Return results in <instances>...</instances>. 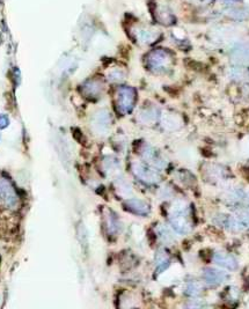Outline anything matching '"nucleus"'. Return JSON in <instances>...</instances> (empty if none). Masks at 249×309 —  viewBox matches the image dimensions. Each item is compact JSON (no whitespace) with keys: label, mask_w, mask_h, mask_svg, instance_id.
<instances>
[{"label":"nucleus","mask_w":249,"mask_h":309,"mask_svg":"<svg viewBox=\"0 0 249 309\" xmlns=\"http://www.w3.org/2000/svg\"><path fill=\"white\" fill-rule=\"evenodd\" d=\"M232 58L238 63H247L249 62V43H243V44L236 45L232 50Z\"/></svg>","instance_id":"13"},{"label":"nucleus","mask_w":249,"mask_h":309,"mask_svg":"<svg viewBox=\"0 0 249 309\" xmlns=\"http://www.w3.org/2000/svg\"><path fill=\"white\" fill-rule=\"evenodd\" d=\"M172 54L166 49H156L145 57V65L152 72H165L172 66Z\"/></svg>","instance_id":"2"},{"label":"nucleus","mask_w":249,"mask_h":309,"mask_svg":"<svg viewBox=\"0 0 249 309\" xmlns=\"http://www.w3.org/2000/svg\"><path fill=\"white\" fill-rule=\"evenodd\" d=\"M19 196L6 178L0 177V208L14 210L19 206Z\"/></svg>","instance_id":"3"},{"label":"nucleus","mask_w":249,"mask_h":309,"mask_svg":"<svg viewBox=\"0 0 249 309\" xmlns=\"http://www.w3.org/2000/svg\"><path fill=\"white\" fill-rule=\"evenodd\" d=\"M213 262L228 270H234L236 268V261L226 252H216L213 256Z\"/></svg>","instance_id":"12"},{"label":"nucleus","mask_w":249,"mask_h":309,"mask_svg":"<svg viewBox=\"0 0 249 309\" xmlns=\"http://www.w3.org/2000/svg\"><path fill=\"white\" fill-rule=\"evenodd\" d=\"M169 221H171L172 227L175 229L180 234H188L191 231V221L189 217V210L185 203L181 200H177L174 208L172 209V213L169 215Z\"/></svg>","instance_id":"1"},{"label":"nucleus","mask_w":249,"mask_h":309,"mask_svg":"<svg viewBox=\"0 0 249 309\" xmlns=\"http://www.w3.org/2000/svg\"><path fill=\"white\" fill-rule=\"evenodd\" d=\"M116 108L122 115L132 112L136 103V90L131 87H121L116 93Z\"/></svg>","instance_id":"4"},{"label":"nucleus","mask_w":249,"mask_h":309,"mask_svg":"<svg viewBox=\"0 0 249 309\" xmlns=\"http://www.w3.org/2000/svg\"><path fill=\"white\" fill-rule=\"evenodd\" d=\"M106 227L109 234H116L118 232L120 223H118V219L113 212H109L108 215L106 216Z\"/></svg>","instance_id":"17"},{"label":"nucleus","mask_w":249,"mask_h":309,"mask_svg":"<svg viewBox=\"0 0 249 309\" xmlns=\"http://www.w3.org/2000/svg\"><path fill=\"white\" fill-rule=\"evenodd\" d=\"M157 234L160 237L161 242L164 243H173L175 241V237L172 234L171 229L166 227L164 225H160L159 227L157 228Z\"/></svg>","instance_id":"18"},{"label":"nucleus","mask_w":249,"mask_h":309,"mask_svg":"<svg viewBox=\"0 0 249 309\" xmlns=\"http://www.w3.org/2000/svg\"><path fill=\"white\" fill-rule=\"evenodd\" d=\"M203 278L209 285H218L226 279V275L215 269H208L203 273Z\"/></svg>","instance_id":"14"},{"label":"nucleus","mask_w":249,"mask_h":309,"mask_svg":"<svg viewBox=\"0 0 249 309\" xmlns=\"http://www.w3.org/2000/svg\"><path fill=\"white\" fill-rule=\"evenodd\" d=\"M169 263H171V261H169V257L167 253L165 251L160 250L157 252L156 255V267H157V271L158 272H163L165 271L166 269L169 267Z\"/></svg>","instance_id":"16"},{"label":"nucleus","mask_w":249,"mask_h":309,"mask_svg":"<svg viewBox=\"0 0 249 309\" xmlns=\"http://www.w3.org/2000/svg\"><path fill=\"white\" fill-rule=\"evenodd\" d=\"M201 291H202V286L198 283H189L188 284L187 293L189 295H191V296L198 295Z\"/></svg>","instance_id":"20"},{"label":"nucleus","mask_w":249,"mask_h":309,"mask_svg":"<svg viewBox=\"0 0 249 309\" xmlns=\"http://www.w3.org/2000/svg\"><path fill=\"white\" fill-rule=\"evenodd\" d=\"M124 78H125V74L123 71L120 69H114L110 71L108 74V79L113 82H121L124 80Z\"/></svg>","instance_id":"19"},{"label":"nucleus","mask_w":249,"mask_h":309,"mask_svg":"<svg viewBox=\"0 0 249 309\" xmlns=\"http://www.w3.org/2000/svg\"><path fill=\"white\" fill-rule=\"evenodd\" d=\"M7 125H9V118L5 115H0V129L6 128Z\"/></svg>","instance_id":"22"},{"label":"nucleus","mask_w":249,"mask_h":309,"mask_svg":"<svg viewBox=\"0 0 249 309\" xmlns=\"http://www.w3.org/2000/svg\"><path fill=\"white\" fill-rule=\"evenodd\" d=\"M154 17H156L158 22L165 26L172 25L175 21L174 11L167 4H159V5H157L156 9H154Z\"/></svg>","instance_id":"6"},{"label":"nucleus","mask_w":249,"mask_h":309,"mask_svg":"<svg viewBox=\"0 0 249 309\" xmlns=\"http://www.w3.org/2000/svg\"><path fill=\"white\" fill-rule=\"evenodd\" d=\"M192 2H195L197 4H201V5H204V4H209L211 2V0H192Z\"/></svg>","instance_id":"23"},{"label":"nucleus","mask_w":249,"mask_h":309,"mask_svg":"<svg viewBox=\"0 0 249 309\" xmlns=\"http://www.w3.org/2000/svg\"><path fill=\"white\" fill-rule=\"evenodd\" d=\"M104 92V84L97 79H90L87 80L81 86V93L88 98H96Z\"/></svg>","instance_id":"9"},{"label":"nucleus","mask_w":249,"mask_h":309,"mask_svg":"<svg viewBox=\"0 0 249 309\" xmlns=\"http://www.w3.org/2000/svg\"><path fill=\"white\" fill-rule=\"evenodd\" d=\"M124 206L126 208V210H129L130 212H132L137 216L145 217L151 212L150 205L147 203H145L144 200L137 199V198H131V199L125 200Z\"/></svg>","instance_id":"11"},{"label":"nucleus","mask_w":249,"mask_h":309,"mask_svg":"<svg viewBox=\"0 0 249 309\" xmlns=\"http://www.w3.org/2000/svg\"><path fill=\"white\" fill-rule=\"evenodd\" d=\"M112 124V118L110 115L106 110H100L95 114L93 121H92V126L97 133H106L110 128Z\"/></svg>","instance_id":"8"},{"label":"nucleus","mask_w":249,"mask_h":309,"mask_svg":"<svg viewBox=\"0 0 249 309\" xmlns=\"http://www.w3.org/2000/svg\"><path fill=\"white\" fill-rule=\"evenodd\" d=\"M133 36L140 44H152L159 38V33L147 27H137L133 30Z\"/></svg>","instance_id":"7"},{"label":"nucleus","mask_w":249,"mask_h":309,"mask_svg":"<svg viewBox=\"0 0 249 309\" xmlns=\"http://www.w3.org/2000/svg\"><path fill=\"white\" fill-rule=\"evenodd\" d=\"M141 157H143V159L146 160V162H148L150 165L152 166L154 168H159L163 169L165 168V161L159 153L157 152L156 149L152 148L151 146H144L143 147V152H141Z\"/></svg>","instance_id":"10"},{"label":"nucleus","mask_w":249,"mask_h":309,"mask_svg":"<svg viewBox=\"0 0 249 309\" xmlns=\"http://www.w3.org/2000/svg\"><path fill=\"white\" fill-rule=\"evenodd\" d=\"M117 167V161L112 159V158H108V159H106L105 161V168L106 170H108V172H113V170H115Z\"/></svg>","instance_id":"21"},{"label":"nucleus","mask_w":249,"mask_h":309,"mask_svg":"<svg viewBox=\"0 0 249 309\" xmlns=\"http://www.w3.org/2000/svg\"><path fill=\"white\" fill-rule=\"evenodd\" d=\"M132 172L136 177L147 184H153L160 181V175L157 170H154L153 167L140 164V162H136L132 165Z\"/></svg>","instance_id":"5"},{"label":"nucleus","mask_w":249,"mask_h":309,"mask_svg":"<svg viewBox=\"0 0 249 309\" xmlns=\"http://www.w3.org/2000/svg\"><path fill=\"white\" fill-rule=\"evenodd\" d=\"M158 117H159V112L156 108H148L143 110L139 114V120L144 124H152V123H156Z\"/></svg>","instance_id":"15"}]
</instances>
